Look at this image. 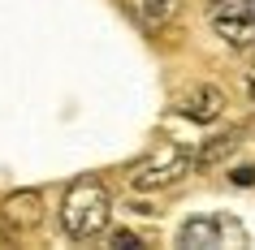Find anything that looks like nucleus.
Segmentation results:
<instances>
[{
  "mask_svg": "<svg viewBox=\"0 0 255 250\" xmlns=\"http://www.w3.org/2000/svg\"><path fill=\"white\" fill-rule=\"evenodd\" d=\"M108 216H113V198H108L104 181H95V177L74 181L65 190V198H61V224H65V233L74 242H87V237L104 233Z\"/></svg>",
  "mask_w": 255,
  "mask_h": 250,
  "instance_id": "nucleus-1",
  "label": "nucleus"
},
{
  "mask_svg": "<svg viewBox=\"0 0 255 250\" xmlns=\"http://www.w3.org/2000/svg\"><path fill=\"white\" fill-rule=\"evenodd\" d=\"M190 168H195V151H186L182 143H160L134 172H130V185H134V190H164V185L182 181Z\"/></svg>",
  "mask_w": 255,
  "mask_h": 250,
  "instance_id": "nucleus-2",
  "label": "nucleus"
},
{
  "mask_svg": "<svg viewBox=\"0 0 255 250\" xmlns=\"http://www.w3.org/2000/svg\"><path fill=\"white\" fill-rule=\"evenodd\" d=\"M0 224H4V233L9 237H26L35 233L43 224V198L35 190H17L0 203Z\"/></svg>",
  "mask_w": 255,
  "mask_h": 250,
  "instance_id": "nucleus-3",
  "label": "nucleus"
},
{
  "mask_svg": "<svg viewBox=\"0 0 255 250\" xmlns=\"http://www.w3.org/2000/svg\"><path fill=\"white\" fill-rule=\"evenodd\" d=\"M212 30L229 43V48H251L255 43V13L242 0H229L221 9H212Z\"/></svg>",
  "mask_w": 255,
  "mask_h": 250,
  "instance_id": "nucleus-4",
  "label": "nucleus"
},
{
  "mask_svg": "<svg viewBox=\"0 0 255 250\" xmlns=\"http://www.w3.org/2000/svg\"><path fill=\"white\" fill-rule=\"evenodd\" d=\"M225 237L242 242V229H238V224H229L225 216H199V220L182 224L177 242H182V246H195V250H208V246H225Z\"/></svg>",
  "mask_w": 255,
  "mask_h": 250,
  "instance_id": "nucleus-5",
  "label": "nucleus"
},
{
  "mask_svg": "<svg viewBox=\"0 0 255 250\" xmlns=\"http://www.w3.org/2000/svg\"><path fill=\"white\" fill-rule=\"evenodd\" d=\"M177 112H182V117H190V121H199V125H212V121L225 112V91H221V86H212V82L190 86V91L182 95Z\"/></svg>",
  "mask_w": 255,
  "mask_h": 250,
  "instance_id": "nucleus-6",
  "label": "nucleus"
},
{
  "mask_svg": "<svg viewBox=\"0 0 255 250\" xmlns=\"http://www.w3.org/2000/svg\"><path fill=\"white\" fill-rule=\"evenodd\" d=\"M177 9H182V0H126V13L134 17L138 30H147V35H160V30L173 26Z\"/></svg>",
  "mask_w": 255,
  "mask_h": 250,
  "instance_id": "nucleus-7",
  "label": "nucleus"
},
{
  "mask_svg": "<svg viewBox=\"0 0 255 250\" xmlns=\"http://www.w3.org/2000/svg\"><path fill=\"white\" fill-rule=\"evenodd\" d=\"M234 138H238V130H229L225 138H208V147H203V151H195V168H212L216 160H225L229 151H234Z\"/></svg>",
  "mask_w": 255,
  "mask_h": 250,
  "instance_id": "nucleus-8",
  "label": "nucleus"
},
{
  "mask_svg": "<svg viewBox=\"0 0 255 250\" xmlns=\"http://www.w3.org/2000/svg\"><path fill=\"white\" fill-rule=\"evenodd\" d=\"M108 246H117V250H138V246H143V237L130 233V229H117V233L108 237Z\"/></svg>",
  "mask_w": 255,
  "mask_h": 250,
  "instance_id": "nucleus-9",
  "label": "nucleus"
},
{
  "mask_svg": "<svg viewBox=\"0 0 255 250\" xmlns=\"http://www.w3.org/2000/svg\"><path fill=\"white\" fill-rule=\"evenodd\" d=\"M234 181H238V185H255V168H238V172H234Z\"/></svg>",
  "mask_w": 255,
  "mask_h": 250,
  "instance_id": "nucleus-10",
  "label": "nucleus"
},
{
  "mask_svg": "<svg viewBox=\"0 0 255 250\" xmlns=\"http://www.w3.org/2000/svg\"><path fill=\"white\" fill-rule=\"evenodd\" d=\"M251 95H255V74H251Z\"/></svg>",
  "mask_w": 255,
  "mask_h": 250,
  "instance_id": "nucleus-11",
  "label": "nucleus"
}]
</instances>
